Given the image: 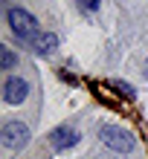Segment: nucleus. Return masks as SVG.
<instances>
[{"mask_svg": "<svg viewBox=\"0 0 148 159\" xmlns=\"http://www.w3.org/2000/svg\"><path fill=\"white\" fill-rule=\"evenodd\" d=\"M0 136H3V145L6 148H23L29 142V127L23 125V121H6L3 130H0Z\"/></svg>", "mask_w": 148, "mask_h": 159, "instance_id": "3", "label": "nucleus"}, {"mask_svg": "<svg viewBox=\"0 0 148 159\" xmlns=\"http://www.w3.org/2000/svg\"><path fill=\"white\" fill-rule=\"evenodd\" d=\"M3 96H6L9 104H21V101L29 96V87H26L23 78L12 75V78H6V84H3Z\"/></svg>", "mask_w": 148, "mask_h": 159, "instance_id": "5", "label": "nucleus"}, {"mask_svg": "<svg viewBox=\"0 0 148 159\" xmlns=\"http://www.w3.org/2000/svg\"><path fill=\"white\" fill-rule=\"evenodd\" d=\"M15 52L12 49H9V46H0V67H3V70H12L15 67Z\"/></svg>", "mask_w": 148, "mask_h": 159, "instance_id": "7", "label": "nucleus"}, {"mask_svg": "<svg viewBox=\"0 0 148 159\" xmlns=\"http://www.w3.org/2000/svg\"><path fill=\"white\" fill-rule=\"evenodd\" d=\"M79 3L84 6L87 12H96V9H99V0H79Z\"/></svg>", "mask_w": 148, "mask_h": 159, "instance_id": "9", "label": "nucleus"}, {"mask_svg": "<svg viewBox=\"0 0 148 159\" xmlns=\"http://www.w3.org/2000/svg\"><path fill=\"white\" fill-rule=\"evenodd\" d=\"M29 46H32L38 55H52V52H55V46H58V38H55L52 32H41L35 41H29Z\"/></svg>", "mask_w": 148, "mask_h": 159, "instance_id": "6", "label": "nucleus"}, {"mask_svg": "<svg viewBox=\"0 0 148 159\" xmlns=\"http://www.w3.org/2000/svg\"><path fill=\"white\" fill-rule=\"evenodd\" d=\"M145 75H148V61H145Z\"/></svg>", "mask_w": 148, "mask_h": 159, "instance_id": "10", "label": "nucleus"}, {"mask_svg": "<svg viewBox=\"0 0 148 159\" xmlns=\"http://www.w3.org/2000/svg\"><path fill=\"white\" fill-rule=\"evenodd\" d=\"M99 139L116 153H131L134 151V136L128 133L125 127H119V125H105L99 130Z\"/></svg>", "mask_w": 148, "mask_h": 159, "instance_id": "2", "label": "nucleus"}, {"mask_svg": "<svg viewBox=\"0 0 148 159\" xmlns=\"http://www.w3.org/2000/svg\"><path fill=\"white\" fill-rule=\"evenodd\" d=\"M76 142H79V130L70 127V125H61V127H55L50 133V145L55 151H67V148H73Z\"/></svg>", "mask_w": 148, "mask_h": 159, "instance_id": "4", "label": "nucleus"}, {"mask_svg": "<svg viewBox=\"0 0 148 159\" xmlns=\"http://www.w3.org/2000/svg\"><path fill=\"white\" fill-rule=\"evenodd\" d=\"M113 87H116V90H122V93H125V98H134V90H131V87H128V84H125V81H116V84H113Z\"/></svg>", "mask_w": 148, "mask_h": 159, "instance_id": "8", "label": "nucleus"}, {"mask_svg": "<svg viewBox=\"0 0 148 159\" xmlns=\"http://www.w3.org/2000/svg\"><path fill=\"white\" fill-rule=\"evenodd\" d=\"M9 26H12V32H15V38H21L23 43H29L38 38V20L26 12V9H9Z\"/></svg>", "mask_w": 148, "mask_h": 159, "instance_id": "1", "label": "nucleus"}]
</instances>
